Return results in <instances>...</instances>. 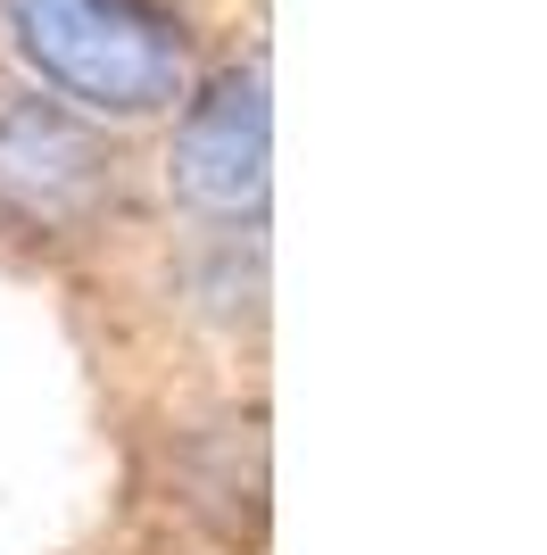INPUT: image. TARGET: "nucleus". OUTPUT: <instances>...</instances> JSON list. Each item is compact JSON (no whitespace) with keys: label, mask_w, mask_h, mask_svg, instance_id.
Masks as SVG:
<instances>
[{"label":"nucleus","mask_w":547,"mask_h":555,"mask_svg":"<svg viewBox=\"0 0 547 555\" xmlns=\"http://www.w3.org/2000/svg\"><path fill=\"white\" fill-rule=\"evenodd\" d=\"M25 67L84 116H158L191 83V34L166 0H9Z\"/></svg>","instance_id":"f257e3e1"},{"label":"nucleus","mask_w":547,"mask_h":555,"mask_svg":"<svg viewBox=\"0 0 547 555\" xmlns=\"http://www.w3.org/2000/svg\"><path fill=\"white\" fill-rule=\"evenodd\" d=\"M116 208V150L91 116L42 92H0V232L84 241Z\"/></svg>","instance_id":"f03ea898"},{"label":"nucleus","mask_w":547,"mask_h":555,"mask_svg":"<svg viewBox=\"0 0 547 555\" xmlns=\"http://www.w3.org/2000/svg\"><path fill=\"white\" fill-rule=\"evenodd\" d=\"M266 59L225 67L175 125L166 150V183L191 216L207 224H257L266 208Z\"/></svg>","instance_id":"7ed1b4c3"}]
</instances>
